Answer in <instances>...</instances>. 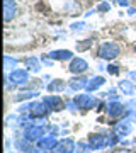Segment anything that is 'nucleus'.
<instances>
[{
    "mask_svg": "<svg viewBox=\"0 0 136 153\" xmlns=\"http://www.w3.org/2000/svg\"><path fill=\"white\" fill-rule=\"evenodd\" d=\"M119 55V46L116 43H104L99 49V56L104 60H112Z\"/></svg>",
    "mask_w": 136,
    "mask_h": 153,
    "instance_id": "obj_1",
    "label": "nucleus"
},
{
    "mask_svg": "<svg viewBox=\"0 0 136 153\" xmlns=\"http://www.w3.org/2000/svg\"><path fill=\"white\" fill-rule=\"evenodd\" d=\"M87 70V63L82 60V58H73L70 63V71L71 73H82V71Z\"/></svg>",
    "mask_w": 136,
    "mask_h": 153,
    "instance_id": "obj_2",
    "label": "nucleus"
},
{
    "mask_svg": "<svg viewBox=\"0 0 136 153\" xmlns=\"http://www.w3.org/2000/svg\"><path fill=\"white\" fill-rule=\"evenodd\" d=\"M10 78L14 80V82H17V83H24V82H27L29 73H27L26 70H16V71L10 75Z\"/></svg>",
    "mask_w": 136,
    "mask_h": 153,
    "instance_id": "obj_3",
    "label": "nucleus"
},
{
    "mask_svg": "<svg viewBox=\"0 0 136 153\" xmlns=\"http://www.w3.org/2000/svg\"><path fill=\"white\" fill-rule=\"evenodd\" d=\"M14 14H16V4L12 0H5V21H10Z\"/></svg>",
    "mask_w": 136,
    "mask_h": 153,
    "instance_id": "obj_4",
    "label": "nucleus"
},
{
    "mask_svg": "<svg viewBox=\"0 0 136 153\" xmlns=\"http://www.w3.org/2000/svg\"><path fill=\"white\" fill-rule=\"evenodd\" d=\"M49 56H51V58H54V60H70V58H71V53H70V51L61 49V51H53Z\"/></svg>",
    "mask_w": 136,
    "mask_h": 153,
    "instance_id": "obj_5",
    "label": "nucleus"
},
{
    "mask_svg": "<svg viewBox=\"0 0 136 153\" xmlns=\"http://www.w3.org/2000/svg\"><path fill=\"white\" fill-rule=\"evenodd\" d=\"M102 83H104V78L102 76H97V78H94L90 83H87V88L88 90H94V88H99Z\"/></svg>",
    "mask_w": 136,
    "mask_h": 153,
    "instance_id": "obj_6",
    "label": "nucleus"
},
{
    "mask_svg": "<svg viewBox=\"0 0 136 153\" xmlns=\"http://www.w3.org/2000/svg\"><path fill=\"white\" fill-rule=\"evenodd\" d=\"M26 65L27 66H31L33 70H39V63L36 58H29V60H26Z\"/></svg>",
    "mask_w": 136,
    "mask_h": 153,
    "instance_id": "obj_7",
    "label": "nucleus"
},
{
    "mask_svg": "<svg viewBox=\"0 0 136 153\" xmlns=\"http://www.w3.org/2000/svg\"><path fill=\"white\" fill-rule=\"evenodd\" d=\"M121 88H123L126 94H131V92H133V85H131L129 82H121Z\"/></svg>",
    "mask_w": 136,
    "mask_h": 153,
    "instance_id": "obj_8",
    "label": "nucleus"
},
{
    "mask_svg": "<svg viewBox=\"0 0 136 153\" xmlns=\"http://www.w3.org/2000/svg\"><path fill=\"white\" fill-rule=\"evenodd\" d=\"M63 87H65V85L61 83V80H56V83H51V85H49V90H61Z\"/></svg>",
    "mask_w": 136,
    "mask_h": 153,
    "instance_id": "obj_9",
    "label": "nucleus"
},
{
    "mask_svg": "<svg viewBox=\"0 0 136 153\" xmlns=\"http://www.w3.org/2000/svg\"><path fill=\"white\" fill-rule=\"evenodd\" d=\"M17 61L12 60L10 56H5V68H10V65H16Z\"/></svg>",
    "mask_w": 136,
    "mask_h": 153,
    "instance_id": "obj_10",
    "label": "nucleus"
},
{
    "mask_svg": "<svg viewBox=\"0 0 136 153\" xmlns=\"http://www.w3.org/2000/svg\"><path fill=\"white\" fill-rule=\"evenodd\" d=\"M88 46H90V41H87V43H83V44H78V49H80V51H82V49H87L88 48Z\"/></svg>",
    "mask_w": 136,
    "mask_h": 153,
    "instance_id": "obj_11",
    "label": "nucleus"
},
{
    "mask_svg": "<svg viewBox=\"0 0 136 153\" xmlns=\"http://www.w3.org/2000/svg\"><path fill=\"white\" fill-rule=\"evenodd\" d=\"M99 10H109V4H102V5L99 7Z\"/></svg>",
    "mask_w": 136,
    "mask_h": 153,
    "instance_id": "obj_12",
    "label": "nucleus"
},
{
    "mask_svg": "<svg viewBox=\"0 0 136 153\" xmlns=\"http://www.w3.org/2000/svg\"><path fill=\"white\" fill-rule=\"evenodd\" d=\"M107 70L111 71V73H117V66H109Z\"/></svg>",
    "mask_w": 136,
    "mask_h": 153,
    "instance_id": "obj_13",
    "label": "nucleus"
},
{
    "mask_svg": "<svg viewBox=\"0 0 136 153\" xmlns=\"http://www.w3.org/2000/svg\"><path fill=\"white\" fill-rule=\"evenodd\" d=\"M117 4H119V5H124V7H128V0H117Z\"/></svg>",
    "mask_w": 136,
    "mask_h": 153,
    "instance_id": "obj_14",
    "label": "nucleus"
}]
</instances>
